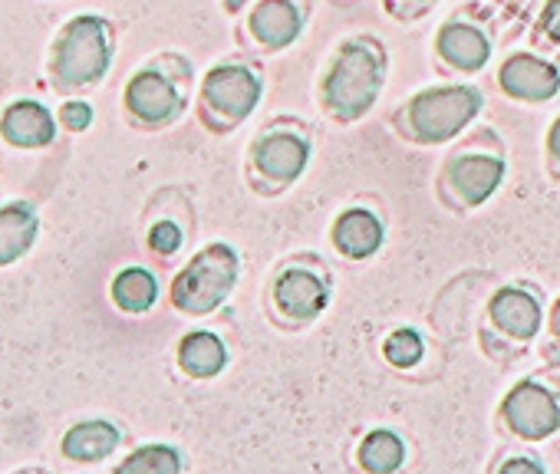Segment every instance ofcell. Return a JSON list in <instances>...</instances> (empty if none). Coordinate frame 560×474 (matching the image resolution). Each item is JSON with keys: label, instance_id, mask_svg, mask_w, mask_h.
I'll return each instance as SVG.
<instances>
[{"label": "cell", "instance_id": "6da1fadb", "mask_svg": "<svg viewBox=\"0 0 560 474\" xmlns=\"http://www.w3.org/2000/svg\"><path fill=\"white\" fill-rule=\"evenodd\" d=\"M389 76V50L376 34H353L340 40L320 73L317 93L330 119L360 122L383 96Z\"/></svg>", "mask_w": 560, "mask_h": 474}, {"label": "cell", "instance_id": "7a4b0ae2", "mask_svg": "<svg viewBox=\"0 0 560 474\" xmlns=\"http://www.w3.org/2000/svg\"><path fill=\"white\" fill-rule=\"evenodd\" d=\"M116 60V24L103 14H77L60 24L47 47V80L57 93L77 96L100 86Z\"/></svg>", "mask_w": 560, "mask_h": 474}, {"label": "cell", "instance_id": "3957f363", "mask_svg": "<svg viewBox=\"0 0 560 474\" xmlns=\"http://www.w3.org/2000/svg\"><path fill=\"white\" fill-rule=\"evenodd\" d=\"M195 86V67L178 50H162L149 57L122 86V116L139 132H162L175 126Z\"/></svg>", "mask_w": 560, "mask_h": 474}, {"label": "cell", "instance_id": "277c9868", "mask_svg": "<svg viewBox=\"0 0 560 474\" xmlns=\"http://www.w3.org/2000/svg\"><path fill=\"white\" fill-rule=\"evenodd\" d=\"M485 109V90L475 83H435L409 96L393 126L406 142L416 145H445L458 139Z\"/></svg>", "mask_w": 560, "mask_h": 474}, {"label": "cell", "instance_id": "5b68a950", "mask_svg": "<svg viewBox=\"0 0 560 474\" xmlns=\"http://www.w3.org/2000/svg\"><path fill=\"white\" fill-rule=\"evenodd\" d=\"M264 90L267 83L260 63L247 54H231L208 67L198 83V122L214 135H228L254 116L264 99Z\"/></svg>", "mask_w": 560, "mask_h": 474}, {"label": "cell", "instance_id": "8992f818", "mask_svg": "<svg viewBox=\"0 0 560 474\" xmlns=\"http://www.w3.org/2000/svg\"><path fill=\"white\" fill-rule=\"evenodd\" d=\"M508 152L494 129L468 132L442 162L439 198L455 211H475L504 185Z\"/></svg>", "mask_w": 560, "mask_h": 474}, {"label": "cell", "instance_id": "52a82bcc", "mask_svg": "<svg viewBox=\"0 0 560 474\" xmlns=\"http://www.w3.org/2000/svg\"><path fill=\"white\" fill-rule=\"evenodd\" d=\"M311 129L301 119L280 116L267 122L247 149V178L257 191L277 194L291 188L311 162Z\"/></svg>", "mask_w": 560, "mask_h": 474}, {"label": "cell", "instance_id": "ba28073f", "mask_svg": "<svg viewBox=\"0 0 560 474\" xmlns=\"http://www.w3.org/2000/svg\"><path fill=\"white\" fill-rule=\"evenodd\" d=\"M241 277V258L231 245L214 241L201 248L172 281V304L188 317L214 313Z\"/></svg>", "mask_w": 560, "mask_h": 474}, {"label": "cell", "instance_id": "9c48e42d", "mask_svg": "<svg viewBox=\"0 0 560 474\" xmlns=\"http://www.w3.org/2000/svg\"><path fill=\"white\" fill-rule=\"evenodd\" d=\"M314 0H254L237 17V44L244 54L273 57L291 50L311 21Z\"/></svg>", "mask_w": 560, "mask_h": 474}, {"label": "cell", "instance_id": "30bf717a", "mask_svg": "<svg viewBox=\"0 0 560 474\" xmlns=\"http://www.w3.org/2000/svg\"><path fill=\"white\" fill-rule=\"evenodd\" d=\"M494 54V37L485 21H478L471 11H458L445 17L432 37V57L435 67L448 76L468 80L478 76Z\"/></svg>", "mask_w": 560, "mask_h": 474}, {"label": "cell", "instance_id": "8fae6325", "mask_svg": "<svg viewBox=\"0 0 560 474\" xmlns=\"http://www.w3.org/2000/svg\"><path fill=\"white\" fill-rule=\"evenodd\" d=\"M270 297L277 313L291 320H314L330 304V277L311 258H294L277 271L270 284Z\"/></svg>", "mask_w": 560, "mask_h": 474}, {"label": "cell", "instance_id": "7c38bea8", "mask_svg": "<svg viewBox=\"0 0 560 474\" xmlns=\"http://www.w3.org/2000/svg\"><path fill=\"white\" fill-rule=\"evenodd\" d=\"M498 90L527 106H540L560 96V67L540 50H511L498 67Z\"/></svg>", "mask_w": 560, "mask_h": 474}, {"label": "cell", "instance_id": "4fadbf2b", "mask_svg": "<svg viewBox=\"0 0 560 474\" xmlns=\"http://www.w3.org/2000/svg\"><path fill=\"white\" fill-rule=\"evenodd\" d=\"M504 422L514 435L540 441L560 428V402L537 379H524L504 399Z\"/></svg>", "mask_w": 560, "mask_h": 474}, {"label": "cell", "instance_id": "5bb4252c", "mask_svg": "<svg viewBox=\"0 0 560 474\" xmlns=\"http://www.w3.org/2000/svg\"><path fill=\"white\" fill-rule=\"evenodd\" d=\"M57 116L40 99H14L0 109V139L18 152L50 149L57 139Z\"/></svg>", "mask_w": 560, "mask_h": 474}, {"label": "cell", "instance_id": "9a60e30c", "mask_svg": "<svg viewBox=\"0 0 560 474\" xmlns=\"http://www.w3.org/2000/svg\"><path fill=\"white\" fill-rule=\"evenodd\" d=\"M330 241L334 248L350 258V261H366L373 258L383 241H386V221L380 211L366 208V204H353L347 211H340L334 217V227H330Z\"/></svg>", "mask_w": 560, "mask_h": 474}, {"label": "cell", "instance_id": "2e32d148", "mask_svg": "<svg viewBox=\"0 0 560 474\" xmlns=\"http://www.w3.org/2000/svg\"><path fill=\"white\" fill-rule=\"evenodd\" d=\"M488 317L504 336L527 343L540 330V297L534 287H501L488 300Z\"/></svg>", "mask_w": 560, "mask_h": 474}, {"label": "cell", "instance_id": "e0dca14e", "mask_svg": "<svg viewBox=\"0 0 560 474\" xmlns=\"http://www.w3.org/2000/svg\"><path fill=\"white\" fill-rule=\"evenodd\" d=\"M40 237V211L31 201L0 204V268H11L31 254Z\"/></svg>", "mask_w": 560, "mask_h": 474}, {"label": "cell", "instance_id": "ac0fdd59", "mask_svg": "<svg viewBox=\"0 0 560 474\" xmlns=\"http://www.w3.org/2000/svg\"><path fill=\"white\" fill-rule=\"evenodd\" d=\"M119 441H122V431L113 422L86 418V422L70 425V431L60 441V451H63V458H70L77 464H96V461L109 458L119 448Z\"/></svg>", "mask_w": 560, "mask_h": 474}, {"label": "cell", "instance_id": "d6986e66", "mask_svg": "<svg viewBox=\"0 0 560 474\" xmlns=\"http://www.w3.org/2000/svg\"><path fill=\"white\" fill-rule=\"evenodd\" d=\"M113 304L122 310V313H149L155 304H159V277L142 268V264H132V268H122L116 277H113Z\"/></svg>", "mask_w": 560, "mask_h": 474}, {"label": "cell", "instance_id": "ffe728a7", "mask_svg": "<svg viewBox=\"0 0 560 474\" xmlns=\"http://www.w3.org/2000/svg\"><path fill=\"white\" fill-rule=\"evenodd\" d=\"M178 366L191 379H211L228 366V349H224L221 336H214L208 330H195V333L182 336V343H178Z\"/></svg>", "mask_w": 560, "mask_h": 474}, {"label": "cell", "instance_id": "44dd1931", "mask_svg": "<svg viewBox=\"0 0 560 474\" xmlns=\"http://www.w3.org/2000/svg\"><path fill=\"white\" fill-rule=\"evenodd\" d=\"M402 461H406V441L389 428L370 431L360 445V464L370 474H393L402 467Z\"/></svg>", "mask_w": 560, "mask_h": 474}, {"label": "cell", "instance_id": "7402d4cb", "mask_svg": "<svg viewBox=\"0 0 560 474\" xmlns=\"http://www.w3.org/2000/svg\"><path fill=\"white\" fill-rule=\"evenodd\" d=\"M182 471V454L172 445H142L129 451L113 474H178Z\"/></svg>", "mask_w": 560, "mask_h": 474}, {"label": "cell", "instance_id": "603a6c76", "mask_svg": "<svg viewBox=\"0 0 560 474\" xmlns=\"http://www.w3.org/2000/svg\"><path fill=\"white\" fill-rule=\"evenodd\" d=\"M185 237H188V230H185V224L175 214H159V217H152V224L145 230V248L155 258L168 261V258H175L185 248Z\"/></svg>", "mask_w": 560, "mask_h": 474}, {"label": "cell", "instance_id": "cb8c5ba5", "mask_svg": "<svg viewBox=\"0 0 560 474\" xmlns=\"http://www.w3.org/2000/svg\"><path fill=\"white\" fill-rule=\"evenodd\" d=\"M422 353H425V343H422V336L416 333V330H396L389 340H386V346H383V356L393 363V366H399V369H409V366H416L419 359H422Z\"/></svg>", "mask_w": 560, "mask_h": 474}, {"label": "cell", "instance_id": "d4e9b609", "mask_svg": "<svg viewBox=\"0 0 560 474\" xmlns=\"http://www.w3.org/2000/svg\"><path fill=\"white\" fill-rule=\"evenodd\" d=\"M534 44L547 54H560V0H544L534 17Z\"/></svg>", "mask_w": 560, "mask_h": 474}, {"label": "cell", "instance_id": "484cf974", "mask_svg": "<svg viewBox=\"0 0 560 474\" xmlns=\"http://www.w3.org/2000/svg\"><path fill=\"white\" fill-rule=\"evenodd\" d=\"M57 122L67 129V132H86L93 122H96V109L86 103V99H67L57 112Z\"/></svg>", "mask_w": 560, "mask_h": 474}, {"label": "cell", "instance_id": "4316f807", "mask_svg": "<svg viewBox=\"0 0 560 474\" xmlns=\"http://www.w3.org/2000/svg\"><path fill=\"white\" fill-rule=\"evenodd\" d=\"M442 0H383V8L393 21H402V24H416L422 21L425 14H432Z\"/></svg>", "mask_w": 560, "mask_h": 474}, {"label": "cell", "instance_id": "83f0119b", "mask_svg": "<svg viewBox=\"0 0 560 474\" xmlns=\"http://www.w3.org/2000/svg\"><path fill=\"white\" fill-rule=\"evenodd\" d=\"M498 474H544V467H540V461H534L527 454H514L498 467Z\"/></svg>", "mask_w": 560, "mask_h": 474}, {"label": "cell", "instance_id": "f1b7e54d", "mask_svg": "<svg viewBox=\"0 0 560 474\" xmlns=\"http://www.w3.org/2000/svg\"><path fill=\"white\" fill-rule=\"evenodd\" d=\"M547 162H550V171L560 178V116L547 129Z\"/></svg>", "mask_w": 560, "mask_h": 474}, {"label": "cell", "instance_id": "f546056e", "mask_svg": "<svg viewBox=\"0 0 560 474\" xmlns=\"http://www.w3.org/2000/svg\"><path fill=\"white\" fill-rule=\"evenodd\" d=\"M250 4H254V0H221V8H224L228 17H241Z\"/></svg>", "mask_w": 560, "mask_h": 474}, {"label": "cell", "instance_id": "4dcf8cb0", "mask_svg": "<svg viewBox=\"0 0 560 474\" xmlns=\"http://www.w3.org/2000/svg\"><path fill=\"white\" fill-rule=\"evenodd\" d=\"M550 330H553V336L560 340V300L553 304V313H550Z\"/></svg>", "mask_w": 560, "mask_h": 474}, {"label": "cell", "instance_id": "1f68e13d", "mask_svg": "<svg viewBox=\"0 0 560 474\" xmlns=\"http://www.w3.org/2000/svg\"><path fill=\"white\" fill-rule=\"evenodd\" d=\"M21 474H44V471H21Z\"/></svg>", "mask_w": 560, "mask_h": 474}]
</instances>
